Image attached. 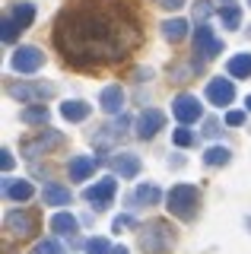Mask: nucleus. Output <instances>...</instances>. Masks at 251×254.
Masks as SVG:
<instances>
[{
  "mask_svg": "<svg viewBox=\"0 0 251 254\" xmlns=\"http://www.w3.org/2000/svg\"><path fill=\"white\" fill-rule=\"evenodd\" d=\"M143 42L130 0H70L54 22V45L73 70H102L127 61Z\"/></svg>",
  "mask_w": 251,
  "mask_h": 254,
  "instance_id": "1",
  "label": "nucleus"
},
{
  "mask_svg": "<svg viewBox=\"0 0 251 254\" xmlns=\"http://www.w3.org/2000/svg\"><path fill=\"white\" fill-rule=\"evenodd\" d=\"M166 210L172 213V216H178V219H194L197 216V210H200V190L194 188V185H175L169 190V197H166Z\"/></svg>",
  "mask_w": 251,
  "mask_h": 254,
  "instance_id": "2",
  "label": "nucleus"
},
{
  "mask_svg": "<svg viewBox=\"0 0 251 254\" xmlns=\"http://www.w3.org/2000/svg\"><path fill=\"white\" fill-rule=\"evenodd\" d=\"M172 242H175V235H172L169 222H162V219H153L143 229V235H140V248L146 254H166L172 248Z\"/></svg>",
  "mask_w": 251,
  "mask_h": 254,
  "instance_id": "3",
  "label": "nucleus"
},
{
  "mask_svg": "<svg viewBox=\"0 0 251 254\" xmlns=\"http://www.w3.org/2000/svg\"><path fill=\"white\" fill-rule=\"evenodd\" d=\"M3 229H6L10 235L29 238V235L38 232V213H35V210H13V213H6Z\"/></svg>",
  "mask_w": 251,
  "mask_h": 254,
  "instance_id": "4",
  "label": "nucleus"
},
{
  "mask_svg": "<svg viewBox=\"0 0 251 254\" xmlns=\"http://www.w3.org/2000/svg\"><path fill=\"white\" fill-rule=\"evenodd\" d=\"M32 19H35V6L32 3H19L16 10H13V16L3 19V42H13L22 29L32 26Z\"/></svg>",
  "mask_w": 251,
  "mask_h": 254,
  "instance_id": "5",
  "label": "nucleus"
},
{
  "mask_svg": "<svg viewBox=\"0 0 251 254\" xmlns=\"http://www.w3.org/2000/svg\"><path fill=\"white\" fill-rule=\"evenodd\" d=\"M172 111H175V118L182 124H191V121H200V115H203V108H200V102H197V95H178L175 102H172Z\"/></svg>",
  "mask_w": 251,
  "mask_h": 254,
  "instance_id": "6",
  "label": "nucleus"
},
{
  "mask_svg": "<svg viewBox=\"0 0 251 254\" xmlns=\"http://www.w3.org/2000/svg\"><path fill=\"white\" fill-rule=\"evenodd\" d=\"M61 143H64V133H58V130H45V133H38L35 140H26V143H22V153L32 159V156H42V153H48V149L61 146Z\"/></svg>",
  "mask_w": 251,
  "mask_h": 254,
  "instance_id": "7",
  "label": "nucleus"
},
{
  "mask_svg": "<svg viewBox=\"0 0 251 254\" xmlns=\"http://www.w3.org/2000/svg\"><path fill=\"white\" fill-rule=\"evenodd\" d=\"M115 190H118V181H115V178H102V181H96L92 188H86V200L96 203V210H105V206L112 203Z\"/></svg>",
  "mask_w": 251,
  "mask_h": 254,
  "instance_id": "8",
  "label": "nucleus"
},
{
  "mask_svg": "<svg viewBox=\"0 0 251 254\" xmlns=\"http://www.w3.org/2000/svg\"><path fill=\"white\" fill-rule=\"evenodd\" d=\"M194 54H200V58H216V54H223V42H219L207 26H197V35H194Z\"/></svg>",
  "mask_w": 251,
  "mask_h": 254,
  "instance_id": "9",
  "label": "nucleus"
},
{
  "mask_svg": "<svg viewBox=\"0 0 251 254\" xmlns=\"http://www.w3.org/2000/svg\"><path fill=\"white\" fill-rule=\"evenodd\" d=\"M42 64L45 54L38 48H16V54H13V70H19V73H35Z\"/></svg>",
  "mask_w": 251,
  "mask_h": 254,
  "instance_id": "10",
  "label": "nucleus"
},
{
  "mask_svg": "<svg viewBox=\"0 0 251 254\" xmlns=\"http://www.w3.org/2000/svg\"><path fill=\"white\" fill-rule=\"evenodd\" d=\"M162 127H166V115H162L159 108H146L143 115L137 118V137H153V133H159Z\"/></svg>",
  "mask_w": 251,
  "mask_h": 254,
  "instance_id": "11",
  "label": "nucleus"
},
{
  "mask_svg": "<svg viewBox=\"0 0 251 254\" xmlns=\"http://www.w3.org/2000/svg\"><path fill=\"white\" fill-rule=\"evenodd\" d=\"M207 99L213 102V105H229V102L235 99V86H232V79H223V76H216V79H210L207 83Z\"/></svg>",
  "mask_w": 251,
  "mask_h": 254,
  "instance_id": "12",
  "label": "nucleus"
},
{
  "mask_svg": "<svg viewBox=\"0 0 251 254\" xmlns=\"http://www.w3.org/2000/svg\"><path fill=\"white\" fill-rule=\"evenodd\" d=\"M51 92L54 89L48 83H22V86H13V89H10V95H16L19 102H32V105H35V102H45Z\"/></svg>",
  "mask_w": 251,
  "mask_h": 254,
  "instance_id": "13",
  "label": "nucleus"
},
{
  "mask_svg": "<svg viewBox=\"0 0 251 254\" xmlns=\"http://www.w3.org/2000/svg\"><path fill=\"white\" fill-rule=\"evenodd\" d=\"M96 165H99V159H92V156H73L70 165H67L70 181H86L92 172H96Z\"/></svg>",
  "mask_w": 251,
  "mask_h": 254,
  "instance_id": "14",
  "label": "nucleus"
},
{
  "mask_svg": "<svg viewBox=\"0 0 251 254\" xmlns=\"http://www.w3.org/2000/svg\"><path fill=\"white\" fill-rule=\"evenodd\" d=\"M99 105H102L105 115H118V111L124 108V89L121 86H105L102 95H99Z\"/></svg>",
  "mask_w": 251,
  "mask_h": 254,
  "instance_id": "15",
  "label": "nucleus"
},
{
  "mask_svg": "<svg viewBox=\"0 0 251 254\" xmlns=\"http://www.w3.org/2000/svg\"><path fill=\"white\" fill-rule=\"evenodd\" d=\"M42 200H45V206H67V203H70V188H61V185H45V190H42Z\"/></svg>",
  "mask_w": 251,
  "mask_h": 254,
  "instance_id": "16",
  "label": "nucleus"
},
{
  "mask_svg": "<svg viewBox=\"0 0 251 254\" xmlns=\"http://www.w3.org/2000/svg\"><path fill=\"white\" fill-rule=\"evenodd\" d=\"M3 194L10 197V200H29V197L35 194V188L29 185V181L19 178V181H6V185H3Z\"/></svg>",
  "mask_w": 251,
  "mask_h": 254,
  "instance_id": "17",
  "label": "nucleus"
},
{
  "mask_svg": "<svg viewBox=\"0 0 251 254\" xmlns=\"http://www.w3.org/2000/svg\"><path fill=\"white\" fill-rule=\"evenodd\" d=\"M61 115H64L67 121H86V118H89V105L80 102V99L64 102V105H61Z\"/></svg>",
  "mask_w": 251,
  "mask_h": 254,
  "instance_id": "18",
  "label": "nucleus"
},
{
  "mask_svg": "<svg viewBox=\"0 0 251 254\" xmlns=\"http://www.w3.org/2000/svg\"><path fill=\"white\" fill-rule=\"evenodd\" d=\"M115 169L121 172V178H134V175L140 172V159L134 153H121L115 159Z\"/></svg>",
  "mask_w": 251,
  "mask_h": 254,
  "instance_id": "19",
  "label": "nucleus"
},
{
  "mask_svg": "<svg viewBox=\"0 0 251 254\" xmlns=\"http://www.w3.org/2000/svg\"><path fill=\"white\" fill-rule=\"evenodd\" d=\"M229 76H235V79H248L251 76V54H235L229 61Z\"/></svg>",
  "mask_w": 251,
  "mask_h": 254,
  "instance_id": "20",
  "label": "nucleus"
},
{
  "mask_svg": "<svg viewBox=\"0 0 251 254\" xmlns=\"http://www.w3.org/2000/svg\"><path fill=\"white\" fill-rule=\"evenodd\" d=\"M219 22H223V29H239L242 26V10L235 3H223V10H219Z\"/></svg>",
  "mask_w": 251,
  "mask_h": 254,
  "instance_id": "21",
  "label": "nucleus"
},
{
  "mask_svg": "<svg viewBox=\"0 0 251 254\" xmlns=\"http://www.w3.org/2000/svg\"><path fill=\"white\" fill-rule=\"evenodd\" d=\"M162 35H166L169 42H182V38L188 35V22H185V19H169V22H162Z\"/></svg>",
  "mask_w": 251,
  "mask_h": 254,
  "instance_id": "22",
  "label": "nucleus"
},
{
  "mask_svg": "<svg viewBox=\"0 0 251 254\" xmlns=\"http://www.w3.org/2000/svg\"><path fill=\"white\" fill-rule=\"evenodd\" d=\"M51 229L58 235H73L76 232V219L70 216V213H58V216H51Z\"/></svg>",
  "mask_w": 251,
  "mask_h": 254,
  "instance_id": "23",
  "label": "nucleus"
},
{
  "mask_svg": "<svg viewBox=\"0 0 251 254\" xmlns=\"http://www.w3.org/2000/svg\"><path fill=\"white\" fill-rule=\"evenodd\" d=\"M19 118H22V124H45V121H48V108L35 102V105H32V108H26Z\"/></svg>",
  "mask_w": 251,
  "mask_h": 254,
  "instance_id": "24",
  "label": "nucleus"
},
{
  "mask_svg": "<svg viewBox=\"0 0 251 254\" xmlns=\"http://www.w3.org/2000/svg\"><path fill=\"white\" fill-rule=\"evenodd\" d=\"M229 149H226V146H210L207 149V153H203V162H207V165H226V162H229Z\"/></svg>",
  "mask_w": 251,
  "mask_h": 254,
  "instance_id": "25",
  "label": "nucleus"
},
{
  "mask_svg": "<svg viewBox=\"0 0 251 254\" xmlns=\"http://www.w3.org/2000/svg\"><path fill=\"white\" fill-rule=\"evenodd\" d=\"M159 188L156 185H140L137 188V200H143V203H159Z\"/></svg>",
  "mask_w": 251,
  "mask_h": 254,
  "instance_id": "26",
  "label": "nucleus"
},
{
  "mask_svg": "<svg viewBox=\"0 0 251 254\" xmlns=\"http://www.w3.org/2000/svg\"><path fill=\"white\" fill-rule=\"evenodd\" d=\"M86 251L89 254H115V248L108 245V238H89V242H86Z\"/></svg>",
  "mask_w": 251,
  "mask_h": 254,
  "instance_id": "27",
  "label": "nucleus"
},
{
  "mask_svg": "<svg viewBox=\"0 0 251 254\" xmlns=\"http://www.w3.org/2000/svg\"><path fill=\"white\" fill-rule=\"evenodd\" d=\"M35 254H64V248H61L54 238H48V242H38L35 245Z\"/></svg>",
  "mask_w": 251,
  "mask_h": 254,
  "instance_id": "28",
  "label": "nucleus"
},
{
  "mask_svg": "<svg viewBox=\"0 0 251 254\" xmlns=\"http://www.w3.org/2000/svg\"><path fill=\"white\" fill-rule=\"evenodd\" d=\"M172 140H175V146H191V143H194V133L188 130V127H178V130L172 133Z\"/></svg>",
  "mask_w": 251,
  "mask_h": 254,
  "instance_id": "29",
  "label": "nucleus"
},
{
  "mask_svg": "<svg viewBox=\"0 0 251 254\" xmlns=\"http://www.w3.org/2000/svg\"><path fill=\"white\" fill-rule=\"evenodd\" d=\"M226 124H229V127L245 124V111H229V115H226Z\"/></svg>",
  "mask_w": 251,
  "mask_h": 254,
  "instance_id": "30",
  "label": "nucleus"
},
{
  "mask_svg": "<svg viewBox=\"0 0 251 254\" xmlns=\"http://www.w3.org/2000/svg\"><path fill=\"white\" fill-rule=\"evenodd\" d=\"M127 226H134V219H130V216H118L115 219V232H121V229H127Z\"/></svg>",
  "mask_w": 251,
  "mask_h": 254,
  "instance_id": "31",
  "label": "nucleus"
},
{
  "mask_svg": "<svg viewBox=\"0 0 251 254\" xmlns=\"http://www.w3.org/2000/svg\"><path fill=\"white\" fill-rule=\"evenodd\" d=\"M159 6H166V10H178V6H185V0H156Z\"/></svg>",
  "mask_w": 251,
  "mask_h": 254,
  "instance_id": "32",
  "label": "nucleus"
},
{
  "mask_svg": "<svg viewBox=\"0 0 251 254\" xmlns=\"http://www.w3.org/2000/svg\"><path fill=\"white\" fill-rule=\"evenodd\" d=\"M3 169H6V172L13 169V156H10V149H3Z\"/></svg>",
  "mask_w": 251,
  "mask_h": 254,
  "instance_id": "33",
  "label": "nucleus"
},
{
  "mask_svg": "<svg viewBox=\"0 0 251 254\" xmlns=\"http://www.w3.org/2000/svg\"><path fill=\"white\" fill-rule=\"evenodd\" d=\"M115 254H127V248H115Z\"/></svg>",
  "mask_w": 251,
  "mask_h": 254,
  "instance_id": "34",
  "label": "nucleus"
},
{
  "mask_svg": "<svg viewBox=\"0 0 251 254\" xmlns=\"http://www.w3.org/2000/svg\"><path fill=\"white\" fill-rule=\"evenodd\" d=\"M245 108H248V111H251V95H248V99H245Z\"/></svg>",
  "mask_w": 251,
  "mask_h": 254,
  "instance_id": "35",
  "label": "nucleus"
},
{
  "mask_svg": "<svg viewBox=\"0 0 251 254\" xmlns=\"http://www.w3.org/2000/svg\"><path fill=\"white\" fill-rule=\"evenodd\" d=\"M248 229H251V216H248Z\"/></svg>",
  "mask_w": 251,
  "mask_h": 254,
  "instance_id": "36",
  "label": "nucleus"
},
{
  "mask_svg": "<svg viewBox=\"0 0 251 254\" xmlns=\"http://www.w3.org/2000/svg\"><path fill=\"white\" fill-rule=\"evenodd\" d=\"M223 3H232V0H223Z\"/></svg>",
  "mask_w": 251,
  "mask_h": 254,
  "instance_id": "37",
  "label": "nucleus"
}]
</instances>
